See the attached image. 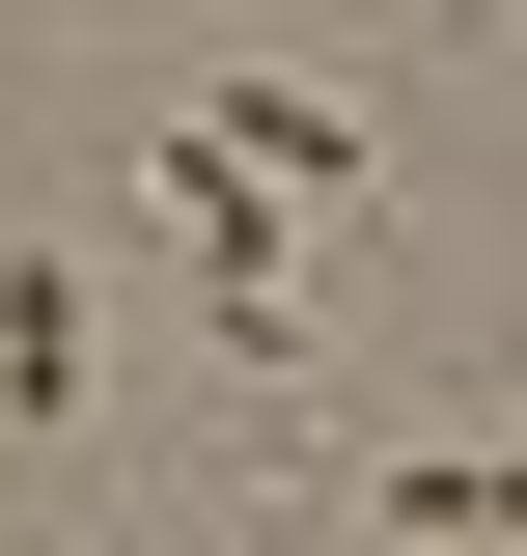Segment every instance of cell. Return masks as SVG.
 <instances>
[{"label":"cell","mask_w":527,"mask_h":556,"mask_svg":"<svg viewBox=\"0 0 527 556\" xmlns=\"http://www.w3.org/2000/svg\"><path fill=\"white\" fill-rule=\"evenodd\" d=\"M167 251H195V306H222V334L278 362V167H250V139H222V112L167 139Z\"/></svg>","instance_id":"6da1fadb"},{"label":"cell","mask_w":527,"mask_h":556,"mask_svg":"<svg viewBox=\"0 0 527 556\" xmlns=\"http://www.w3.org/2000/svg\"><path fill=\"white\" fill-rule=\"evenodd\" d=\"M0 417H28V445L83 417V278H56V251H0Z\"/></svg>","instance_id":"7a4b0ae2"},{"label":"cell","mask_w":527,"mask_h":556,"mask_svg":"<svg viewBox=\"0 0 527 556\" xmlns=\"http://www.w3.org/2000/svg\"><path fill=\"white\" fill-rule=\"evenodd\" d=\"M222 139H250L278 195H361V112H333V84H222Z\"/></svg>","instance_id":"3957f363"},{"label":"cell","mask_w":527,"mask_h":556,"mask_svg":"<svg viewBox=\"0 0 527 556\" xmlns=\"http://www.w3.org/2000/svg\"><path fill=\"white\" fill-rule=\"evenodd\" d=\"M389 529H445V556H472V529H527V445H416V473H389Z\"/></svg>","instance_id":"277c9868"}]
</instances>
